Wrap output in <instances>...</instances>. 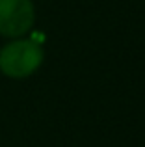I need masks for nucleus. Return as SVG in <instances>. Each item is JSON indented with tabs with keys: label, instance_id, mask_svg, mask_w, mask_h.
Segmentation results:
<instances>
[{
	"label": "nucleus",
	"instance_id": "2",
	"mask_svg": "<svg viewBox=\"0 0 145 147\" xmlns=\"http://www.w3.org/2000/svg\"><path fill=\"white\" fill-rule=\"evenodd\" d=\"M36 21L32 0H0V36L21 37L30 32Z\"/></svg>",
	"mask_w": 145,
	"mask_h": 147
},
{
	"label": "nucleus",
	"instance_id": "1",
	"mask_svg": "<svg viewBox=\"0 0 145 147\" xmlns=\"http://www.w3.org/2000/svg\"><path fill=\"white\" fill-rule=\"evenodd\" d=\"M45 50L34 39H15L0 49V71L9 78H26L41 67Z\"/></svg>",
	"mask_w": 145,
	"mask_h": 147
}]
</instances>
